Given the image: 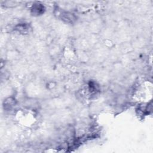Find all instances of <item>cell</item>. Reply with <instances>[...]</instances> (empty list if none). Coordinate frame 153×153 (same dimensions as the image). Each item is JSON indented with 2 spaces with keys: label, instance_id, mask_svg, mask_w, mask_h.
<instances>
[{
  "label": "cell",
  "instance_id": "obj_1",
  "mask_svg": "<svg viewBox=\"0 0 153 153\" xmlns=\"http://www.w3.org/2000/svg\"><path fill=\"white\" fill-rule=\"evenodd\" d=\"M14 104H15V101L12 98H9L5 101L4 100V104H3L4 109H5L7 110L11 109V108L13 107Z\"/></svg>",
  "mask_w": 153,
  "mask_h": 153
},
{
  "label": "cell",
  "instance_id": "obj_2",
  "mask_svg": "<svg viewBox=\"0 0 153 153\" xmlns=\"http://www.w3.org/2000/svg\"><path fill=\"white\" fill-rule=\"evenodd\" d=\"M43 10H44V6L38 4L34 5L33 7V9H32V10L33 12V13L36 14L37 15H39L43 13Z\"/></svg>",
  "mask_w": 153,
  "mask_h": 153
}]
</instances>
